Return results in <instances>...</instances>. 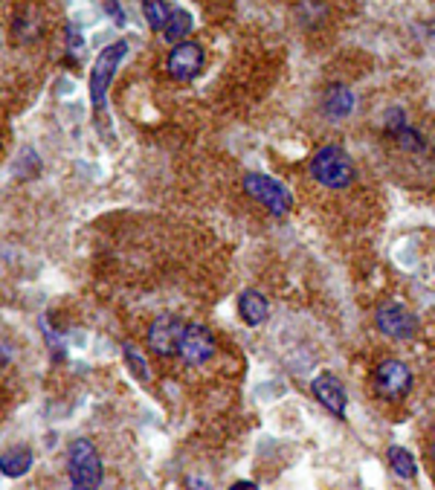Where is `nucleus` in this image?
Here are the masks:
<instances>
[{
  "mask_svg": "<svg viewBox=\"0 0 435 490\" xmlns=\"http://www.w3.org/2000/svg\"><path fill=\"white\" fill-rule=\"evenodd\" d=\"M311 175H314L316 183H322L328 189H346L354 180V163L343 148L328 145L314 154Z\"/></svg>",
  "mask_w": 435,
  "mask_h": 490,
  "instance_id": "nucleus-1",
  "label": "nucleus"
},
{
  "mask_svg": "<svg viewBox=\"0 0 435 490\" xmlns=\"http://www.w3.org/2000/svg\"><path fill=\"white\" fill-rule=\"evenodd\" d=\"M67 473H70V485L79 490L88 487H99L102 485V459L88 439H76L67 447Z\"/></svg>",
  "mask_w": 435,
  "mask_h": 490,
  "instance_id": "nucleus-2",
  "label": "nucleus"
},
{
  "mask_svg": "<svg viewBox=\"0 0 435 490\" xmlns=\"http://www.w3.org/2000/svg\"><path fill=\"white\" fill-rule=\"evenodd\" d=\"M128 56V44L125 41H116V44L105 47L102 56L97 58L90 70V99H93V108L102 111L105 108V93H108V84L113 79L116 67H120V61Z\"/></svg>",
  "mask_w": 435,
  "mask_h": 490,
  "instance_id": "nucleus-3",
  "label": "nucleus"
},
{
  "mask_svg": "<svg viewBox=\"0 0 435 490\" xmlns=\"http://www.w3.org/2000/svg\"><path fill=\"white\" fill-rule=\"evenodd\" d=\"M244 189L250 191V198H256L259 204L268 206L273 215H288L291 206H293L291 191L264 175H247L244 177Z\"/></svg>",
  "mask_w": 435,
  "mask_h": 490,
  "instance_id": "nucleus-4",
  "label": "nucleus"
},
{
  "mask_svg": "<svg viewBox=\"0 0 435 490\" xmlns=\"http://www.w3.org/2000/svg\"><path fill=\"white\" fill-rule=\"evenodd\" d=\"M183 331H186V325L180 316H175V314L157 316L154 323L148 325V348L160 357H172V354H177Z\"/></svg>",
  "mask_w": 435,
  "mask_h": 490,
  "instance_id": "nucleus-5",
  "label": "nucleus"
},
{
  "mask_svg": "<svg viewBox=\"0 0 435 490\" xmlns=\"http://www.w3.org/2000/svg\"><path fill=\"white\" fill-rule=\"evenodd\" d=\"M166 70L175 82H192L200 70H204V47L195 41H180L175 50L168 52Z\"/></svg>",
  "mask_w": 435,
  "mask_h": 490,
  "instance_id": "nucleus-6",
  "label": "nucleus"
},
{
  "mask_svg": "<svg viewBox=\"0 0 435 490\" xmlns=\"http://www.w3.org/2000/svg\"><path fill=\"white\" fill-rule=\"evenodd\" d=\"M375 389L380 398H389V401L403 398L412 389L409 366H403L400 360H386V363H380L375 371Z\"/></svg>",
  "mask_w": 435,
  "mask_h": 490,
  "instance_id": "nucleus-7",
  "label": "nucleus"
},
{
  "mask_svg": "<svg viewBox=\"0 0 435 490\" xmlns=\"http://www.w3.org/2000/svg\"><path fill=\"white\" fill-rule=\"evenodd\" d=\"M177 354L183 357L186 363L200 366V363H206V360H212V354H215V339H212V334L206 331L204 325H186L183 337H180Z\"/></svg>",
  "mask_w": 435,
  "mask_h": 490,
  "instance_id": "nucleus-8",
  "label": "nucleus"
},
{
  "mask_svg": "<svg viewBox=\"0 0 435 490\" xmlns=\"http://www.w3.org/2000/svg\"><path fill=\"white\" fill-rule=\"evenodd\" d=\"M377 331L395 339H409L412 334L418 331V319L416 314H409L403 305H384L377 311Z\"/></svg>",
  "mask_w": 435,
  "mask_h": 490,
  "instance_id": "nucleus-9",
  "label": "nucleus"
},
{
  "mask_svg": "<svg viewBox=\"0 0 435 490\" xmlns=\"http://www.w3.org/2000/svg\"><path fill=\"white\" fill-rule=\"evenodd\" d=\"M314 395L320 398V403L331 415H339V418L346 415V389L334 375H328V371L325 375H316L314 377Z\"/></svg>",
  "mask_w": 435,
  "mask_h": 490,
  "instance_id": "nucleus-10",
  "label": "nucleus"
},
{
  "mask_svg": "<svg viewBox=\"0 0 435 490\" xmlns=\"http://www.w3.org/2000/svg\"><path fill=\"white\" fill-rule=\"evenodd\" d=\"M238 314L247 325H261L264 319H268L270 307H268V299H264L259 291H244L241 299H238Z\"/></svg>",
  "mask_w": 435,
  "mask_h": 490,
  "instance_id": "nucleus-11",
  "label": "nucleus"
},
{
  "mask_svg": "<svg viewBox=\"0 0 435 490\" xmlns=\"http://www.w3.org/2000/svg\"><path fill=\"white\" fill-rule=\"evenodd\" d=\"M352 111H354L352 90L343 88V84H334V88L325 93V113L334 116V120H339V116H348Z\"/></svg>",
  "mask_w": 435,
  "mask_h": 490,
  "instance_id": "nucleus-12",
  "label": "nucleus"
},
{
  "mask_svg": "<svg viewBox=\"0 0 435 490\" xmlns=\"http://www.w3.org/2000/svg\"><path fill=\"white\" fill-rule=\"evenodd\" d=\"M29 467H33V453L29 450H9L0 455V473L9 476V478H18V476H27Z\"/></svg>",
  "mask_w": 435,
  "mask_h": 490,
  "instance_id": "nucleus-13",
  "label": "nucleus"
},
{
  "mask_svg": "<svg viewBox=\"0 0 435 490\" xmlns=\"http://www.w3.org/2000/svg\"><path fill=\"white\" fill-rule=\"evenodd\" d=\"M189 32H192V15L186 12V9H172V15H168L166 27H163V35L166 41H172V44H180Z\"/></svg>",
  "mask_w": 435,
  "mask_h": 490,
  "instance_id": "nucleus-14",
  "label": "nucleus"
},
{
  "mask_svg": "<svg viewBox=\"0 0 435 490\" xmlns=\"http://www.w3.org/2000/svg\"><path fill=\"white\" fill-rule=\"evenodd\" d=\"M143 15L148 20V27L154 32H163L168 15H172V9L166 6V0H143Z\"/></svg>",
  "mask_w": 435,
  "mask_h": 490,
  "instance_id": "nucleus-15",
  "label": "nucleus"
},
{
  "mask_svg": "<svg viewBox=\"0 0 435 490\" xmlns=\"http://www.w3.org/2000/svg\"><path fill=\"white\" fill-rule=\"evenodd\" d=\"M389 464L400 478H416V462H412V453H407L403 447H389Z\"/></svg>",
  "mask_w": 435,
  "mask_h": 490,
  "instance_id": "nucleus-16",
  "label": "nucleus"
},
{
  "mask_svg": "<svg viewBox=\"0 0 435 490\" xmlns=\"http://www.w3.org/2000/svg\"><path fill=\"white\" fill-rule=\"evenodd\" d=\"M125 360H128V369L136 375L140 383H148V369H145V360L140 357V351L134 346H125Z\"/></svg>",
  "mask_w": 435,
  "mask_h": 490,
  "instance_id": "nucleus-17",
  "label": "nucleus"
}]
</instances>
